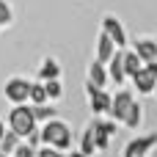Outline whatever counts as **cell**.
<instances>
[{"mask_svg": "<svg viewBox=\"0 0 157 157\" xmlns=\"http://www.w3.org/2000/svg\"><path fill=\"white\" fill-rule=\"evenodd\" d=\"M41 146H55L61 152L72 149V130L66 127V121L61 119H50L41 127Z\"/></svg>", "mask_w": 157, "mask_h": 157, "instance_id": "cell-1", "label": "cell"}, {"mask_svg": "<svg viewBox=\"0 0 157 157\" xmlns=\"http://www.w3.org/2000/svg\"><path fill=\"white\" fill-rule=\"evenodd\" d=\"M8 130H14L22 141L33 132V130H39V121H36V116H33V105H14L11 110H8Z\"/></svg>", "mask_w": 157, "mask_h": 157, "instance_id": "cell-2", "label": "cell"}, {"mask_svg": "<svg viewBox=\"0 0 157 157\" xmlns=\"http://www.w3.org/2000/svg\"><path fill=\"white\" fill-rule=\"evenodd\" d=\"M30 83L28 77H8V83L3 86V94L11 105H25L30 102Z\"/></svg>", "mask_w": 157, "mask_h": 157, "instance_id": "cell-3", "label": "cell"}, {"mask_svg": "<svg viewBox=\"0 0 157 157\" xmlns=\"http://www.w3.org/2000/svg\"><path fill=\"white\" fill-rule=\"evenodd\" d=\"M86 94H88V102H91V110L94 116H110V105H113V94H108L105 88L94 86L86 80Z\"/></svg>", "mask_w": 157, "mask_h": 157, "instance_id": "cell-4", "label": "cell"}, {"mask_svg": "<svg viewBox=\"0 0 157 157\" xmlns=\"http://www.w3.org/2000/svg\"><path fill=\"white\" fill-rule=\"evenodd\" d=\"M157 146V132H146V135H135L132 141L124 144L121 157H146Z\"/></svg>", "mask_w": 157, "mask_h": 157, "instance_id": "cell-5", "label": "cell"}, {"mask_svg": "<svg viewBox=\"0 0 157 157\" xmlns=\"http://www.w3.org/2000/svg\"><path fill=\"white\" fill-rule=\"evenodd\" d=\"M132 102H135L132 91H127V88H119V91L113 94V105H110V119H113V121H124V116H127V110L132 108Z\"/></svg>", "mask_w": 157, "mask_h": 157, "instance_id": "cell-6", "label": "cell"}, {"mask_svg": "<svg viewBox=\"0 0 157 157\" xmlns=\"http://www.w3.org/2000/svg\"><path fill=\"white\" fill-rule=\"evenodd\" d=\"M102 30L113 39V44H116L119 50L127 47V30H124V25H121L116 17H105V19H102Z\"/></svg>", "mask_w": 157, "mask_h": 157, "instance_id": "cell-7", "label": "cell"}, {"mask_svg": "<svg viewBox=\"0 0 157 157\" xmlns=\"http://www.w3.org/2000/svg\"><path fill=\"white\" fill-rule=\"evenodd\" d=\"M116 52H119V47L113 44V39H110L105 30H99V36H97V61L108 63V61H110Z\"/></svg>", "mask_w": 157, "mask_h": 157, "instance_id": "cell-8", "label": "cell"}, {"mask_svg": "<svg viewBox=\"0 0 157 157\" xmlns=\"http://www.w3.org/2000/svg\"><path fill=\"white\" fill-rule=\"evenodd\" d=\"M105 66H108L110 80H113V83L121 88V86H124V80H127V75H124V50H119V52H116V55H113V58H110Z\"/></svg>", "mask_w": 157, "mask_h": 157, "instance_id": "cell-9", "label": "cell"}, {"mask_svg": "<svg viewBox=\"0 0 157 157\" xmlns=\"http://www.w3.org/2000/svg\"><path fill=\"white\" fill-rule=\"evenodd\" d=\"M132 86H135V91H138V94H144V97H146V94H155L157 77L149 72V69H146V66H144V69H141V72L132 77Z\"/></svg>", "mask_w": 157, "mask_h": 157, "instance_id": "cell-10", "label": "cell"}, {"mask_svg": "<svg viewBox=\"0 0 157 157\" xmlns=\"http://www.w3.org/2000/svg\"><path fill=\"white\" fill-rule=\"evenodd\" d=\"M132 50L138 52V58H141L144 63L157 61V41L155 39H135V47H132Z\"/></svg>", "mask_w": 157, "mask_h": 157, "instance_id": "cell-11", "label": "cell"}, {"mask_svg": "<svg viewBox=\"0 0 157 157\" xmlns=\"http://www.w3.org/2000/svg\"><path fill=\"white\" fill-rule=\"evenodd\" d=\"M36 77L44 83V80H61V63L52 58V55H47L44 61H41V66H39V72H36Z\"/></svg>", "mask_w": 157, "mask_h": 157, "instance_id": "cell-12", "label": "cell"}, {"mask_svg": "<svg viewBox=\"0 0 157 157\" xmlns=\"http://www.w3.org/2000/svg\"><path fill=\"white\" fill-rule=\"evenodd\" d=\"M88 83H94V86H99V88H105L108 83H110V75H108V66L102 63V61H91V66H88Z\"/></svg>", "mask_w": 157, "mask_h": 157, "instance_id": "cell-13", "label": "cell"}, {"mask_svg": "<svg viewBox=\"0 0 157 157\" xmlns=\"http://www.w3.org/2000/svg\"><path fill=\"white\" fill-rule=\"evenodd\" d=\"M141 69H144V61L138 58V52H135V50H132V52L124 50V75H127V80H132Z\"/></svg>", "mask_w": 157, "mask_h": 157, "instance_id": "cell-14", "label": "cell"}, {"mask_svg": "<svg viewBox=\"0 0 157 157\" xmlns=\"http://www.w3.org/2000/svg\"><path fill=\"white\" fill-rule=\"evenodd\" d=\"M77 149H80L83 155H88V157L99 152V149H97V138H94V124H88V127H86V132L80 135V146H77Z\"/></svg>", "mask_w": 157, "mask_h": 157, "instance_id": "cell-15", "label": "cell"}, {"mask_svg": "<svg viewBox=\"0 0 157 157\" xmlns=\"http://www.w3.org/2000/svg\"><path fill=\"white\" fill-rule=\"evenodd\" d=\"M141 121H144V105L135 99V102H132V108H130V110H127V116H124V127L138 130V127H141Z\"/></svg>", "mask_w": 157, "mask_h": 157, "instance_id": "cell-16", "label": "cell"}, {"mask_svg": "<svg viewBox=\"0 0 157 157\" xmlns=\"http://www.w3.org/2000/svg\"><path fill=\"white\" fill-rule=\"evenodd\" d=\"M19 141H22V138H19V135H17L14 130H6V135L0 138V152L11 157V155H14V149L19 146Z\"/></svg>", "mask_w": 157, "mask_h": 157, "instance_id": "cell-17", "label": "cell"}, {"mask_svg": "<svg viewBox=\"0 0 157 157\" xmlns=\"http://www.w3.org/2000/svg\"><path fill=\"white\" fill-rule=\"evenodd\" d=\"M30 102H33V105H47V102H50L47 88H44L41 80H33V83H30Z\"/></svg>", "mask_w": 157, "mask_h": 157, "instance_id": "cell-18", "label": "cell"}, {"mask_svg": "<svg viewBox=\"0 0 157 157\" xmlns=\"http://www.w3.org/2000/svg\"><path fill=\"white\" fill-rule=\"evenodd\" d=\"M33 116L36 121H50V119H58V110L47 102V105H33Z\"/></svg>", "mask_w": 157, "mask_h": 157, "instance_id": "cell-19", "label": "cell"}, {"mask_svg": "<svg viewBox=\"0 0 157 157\" xmlns=\"http://www.w3.org/2000/svg\"><path fill=\"white\" fill-rule=\"evenodd\" d=\"M44 88H47L50 102H55V99L63 97V86H61V80H44Z\"/></svg>", "mask_w": 157, "mask_h": 157, "instance_id": "cell-20", "label": "cell"}, {"mask_svg": "<svg viewBox=\"0 0 157 157\" xmlns=\"http://www.w3.org/2000/svg\"><path fill=\"white\" fill-rule=\"evenodd\" d=\"M11 22H14V11H11V6L6 0H0V30H6Z\"/></svg>", "mask_w": 157, "mask_h": 157, "instance_id": "cell-21", "label": "cell"}, {"mask_svg": "<svg viewBox=\"0 0 157 157\" xmlns=\"http://www.w3.org/2000/svg\"><path fill=\"white\" fill-rule=\"evenodd\" d=\"M36 152L39 149H33L28 141H19V146L14 149V157H36Z\"/></svg>", "mask_w": 157, "mask_h": 157, "instance_id": "cell-22", "label": "cell"}, {"mask_svg": "<svg viewBox=\"0 0 157 157\" xmlns=\"http://www.w3.org/2000/svg\"><path fill=\"white\" fill-rule=\"evenodd\" d=\"M91 124H94V121H91ZM94 138H97V149H99V152H105V149H108V144H110V135H105V132H99V130L94 127Z\"/></svg>", "mask_w": 157, "mask_h": 157, "instance_id": "cell-23", "label": "cell"}, {"mask_svg": "<svg viewBox=\"0 0 157 157\" xmlns=\"http://www.w3.org/2000/svg\"><path fill=\"white\" fill-rule=\"evenodd\" d=\"M36 157H63V152H61V149H55V146H39Z\"/></svg>", "mask_w": 157, "mask_h": 157, "instance_id": "cell-24", "label": "cell"}, {"mask_svg": "<svg viewBox=\"0 0 157 157\" xmlns=\"http://www.w3.org/2000/svg\"><path fill=\"white\" fill-rule=\"evenodd\" d=\"M25 141H28V144H30L33 149H39V146H41V130H33V132H30V135H28Z\"/></svg>", "mask_w": 157, "mask_h": 157, "instance_id": "cell-25", "label": "cell"}, {"mask_svg": "<svg viewBox=\"0 0 157 157\" xmlns=\"http://www.w3.org/2000/svg\"><path fill=\"white\" fill-rule=\"evenodd\" d=\"M144 66H146V69H149V72L157 77V61H152V63H144Z\"/></svg>", "mask_w": 157, "mask_h": 157, "instance_id": "cell-26", "label": "cell"}, {"mask_svg": "<svg viewBox=\"0 0 157 157\" xmlns=\"http://www.w3.org/2000/svg\"><path fill=\"white\" fill-rule=\"evenodd\" d=\"M69 157H88V155H83L80 149H75V152H69Z\"/></svg>", "mask_w": 157, "mask_h": 157, "instance_id": "cell-27", "label": "cell"}, {"mask_svg": "<svg viewBox=\"0 0 157 157\" xmlns=\"http://www.w3.org/2000/svg\"><path fill=\"white\" fill-rule=\"evenodd\" d=\"M3 135H6V121L0 119V138H3Z\"/></svg>", "mask_w": 157, "mask_h": 157, "instance_id": "cell-28", "label": "cell"}, {"mask_svg": "<svg viewBox=\"0 0 157 157\" xmlns=\"http://www.w3.org/2000/svg\"><path fill=\"white\" fill-rule=\"evenodd\" d=\"M0 157H8V155H3V152H0Z\"/></svg>", "mask_w": 157, "mask_h": 157, "instance_id": "cell-29", "label": "cell"}, {"mask_svg": "<svg viewBox=\"0 0 157 157\" xmlns=\"http://www.w3.org/2000/svg\"><path fill=\"white\" fill-rule=\"evenodd\" d=\"M155 94H157V86H155Z\"/></svg>", "mask_w": 157, "mask_h": 157, "instance_id": "cell-30", "label": "cell"}]
</instances>
